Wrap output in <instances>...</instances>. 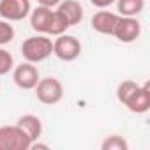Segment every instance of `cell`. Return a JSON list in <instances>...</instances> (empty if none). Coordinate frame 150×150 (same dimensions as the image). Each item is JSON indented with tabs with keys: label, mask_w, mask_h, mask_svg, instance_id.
<instances>
[{
	"label": "cell",
	"mask_w": 150,
	"mask_h": 150,
	"mask_svg": "<svg viewBox=\"0 0 150 150\" xmlns=\"http://www.w3.org/2000/svg\"><path fill=\"white\" fill-rule=\"evenodd\" d=\"M53 55V41L50 35L37 34L34 37H27L21 42V57L25 62L41 64Z\"/></svg>",
	"instance_id": "obj_1"
},
{
	"label": "cell",
	"mask_w": 150,
	"mask_h": 150,
	"mask_svg": "<svg viewBox=\"0 0 150 150\" xmlns=\"http://www.w3.org/2000/svg\"><path fill=\"white\" fill-rule=\"evenodd\" d=\"M34 90H35L37 101L42 103V104H46V106L58 104V103L64 99V85H62L60 80L55 78V76L41 78Z\"/></svg>",
	"instance_id": "obj_2"
},
{
	"label": "cell",
	"mask_w": 150,
	"mask_h": 150,
	"mask_svg": "<svg viewBox=\"0 0 150 150\" xmlns=\"http://www.w3.org/2000/svg\"><path fill=\"white\" fill-rule=\"evenodd\" d=\"M30 138L16 124L0 127V150H30Z\"/></svg>",
	"instance_id": "obj_3"
},
{
	"label": "cell",
	"mask_w": 150,
	"mask_h": 150,
	"mask_svg": "<svg viewBox=\"0 0 150 150\" xmlns=\"http://www.w3.org/2000/svg\"><path fill=\"white\" fill-rule=\"evenodd\" d=\"M53 55L62 62H74L81 55V42L78 37L60 34L53 41Z\"/></svg>",
	"instance_id": "obj_4"
},
{
	"label": "cell",
	"mask_w": 150,
	"mask_h": 150,
	"mask_svg": "<svg viewBox=\"0 0 150 150\" xmlns=\"http://www.w3.org/2000/svg\"><path fill=\"white\" fill-rule=\"evenodd\" d=\"M41 80L39 69L35 67V64L30 62H21L20 65L13 67V81L18 88L21 90H34L35 85Z\"/></svg>",
	"instance_id": "obj_5"
},
{
	"label": "cell",
	"mask_w": 150,
	"mask_h": 150,
	"mask_svg": "<svg viewBox=\"0 0 150 150\" xmlns=\"http://www.w3.org/2000/svg\"><path fill=\"white\" fill-rule=\"evenodd\" d=\"M139 35H141V23L138 21V18L136 16H120L118 14V21L115 25L113 37L117 41L124 42V44H131Z\"/></svg>",
	"instance_id": "obj_6"
},
{
	"label": "cell",
	"mask_w": 150,
	"mask_h": 150,
	"mask_svg": "<svg viewBox=\"0 0 150 150\" xmlns=\"http://www.w3.org/2000/svg\"><path fill=\"white\" fill-rule=\"evenodd\" d=\"M32 11L30 0H0V18L7 21H21Z\"/></svg>",
	"instance_id": "obj_7"
},
{
	"label": "cell",
	"mask_w": 150,
	"mask_h": 150,
	"mask_svg": "<svg viewBox=\"0 0 150 150\" xmlns=\"http://www.w3.org/2000/svg\"><path fill=\"white\" fill-rule=\"evenodd\" d=\"M124 106L136 115H143L150 110V87L148 83L145 85H138V88L127 97V101L124 103Z\"/></svg>",
	"instance_id": "obj_8"
},
{
	"label": "cell",
	"mask_w": 150,
	"mask_h": 150,
	"mask_svg": "<svg viewBox=\"0 0 150 150\" xmlns=\"http://www.w3.org/2000/svg\"><path fill=\"white\" fill-rule=\"evenodd\" d=\"M117 21H118V14H117V13H111V11L101 9V11H97V13L92 16L90 25H92V28H94L97 34H103V35H113V30H115Z\"/></svg>",
	"instance_id": "obj_9"
},
{
	"label": "cell",
	"mask_w": 150,
	"mask_h": 150,
	"mask_svg": "<svg viewBox=\"0 0 150 150\" xmlns=\"http://www.w3.org/2000/svg\"><path fill=\"white\" fill-rule=\"evenodd\" d=\"M69 23V27H74L81 23L83 16H85V9L80 4V0H62V2L55 7Z\"/></svg>",
	"instance_id": "obj_10"
},
{
	"label": "cell",
	"mask_w": 150,
	"mask_h": 150,
	"mask_svg": "<svg viewBox=\"0 0 150 150\" xmlns=\"http://www.w3.org/2000/svg\"><path fill=\"white\" fill-rule=\"evenodd\" d=\"M51 13H53V9L44 7V6H37L35 9H32L30 14H28L32 30L37 32V34H44V35H48L50 23H51Z\"/></svg>",
	"instance_id": "obj_11"
},
{
	"label": "cell",
	"mask_w": 150,
	"mask_h": 150,
	"mask_svg": "<svg viewBox=\"0 0 150 150\" xmlns=\"http://www.w3.org/2000/svg\"><path fill=\"white\" fill-rule=\"evenodd\" d=\"M16 125L23 129V132L30 138V141H32V143L42 136V122H41V118H39L37 115L27 113V115H23V117H20V118H18Z\"/></svg>",
	"instance_id": "obj_12"
},
{
	"label": "cell",
	"mask_w": 150,
	"mask_h": 150,
	"mask_svg": "<svg viewBox=\"0 0 150 150\" xmlns=\"http://www.w3.org/2000/svg\"><path fill=\"white\" fill-rule=\"evenodd\" d=\"M115 6L120 16H138L145 9V0H117Z\"/></svg>",
	"instance_id": "obj_13"
},
{
	"label": "cell",
	"mask_w": 150,
	"mask_h": 150,
	"mask_svg": "<svg viewBox=\"0 0 150 150\" xmlns=\"http://www.w3.org/2000/svg\"><path fill=\"white\" fill-rule=\"evenodd\" d=\"M67 28H69V23H67V20L57 11V9H53V13H51V23H50V30H48V35H60V34H65L67 32Z\"/></svg>",
	"instance_id": "obj_14"
},
{
	"label": "cell",
	"mask_w": 150,
	"mask_h": 150,
	"mask_svg": "<svg viewBox=\"0 0 150 150\" xmlns=\"http://www.w3.org/2000/svg\"><path fill=\"white\" fill-rule=\"evenodd\" d=\"M103 150H129V143L124 136L120 134H111L101 143Z\"/></svg>",
	"instance_id": "obj_15"
},
{
	"label": "cell",
	"mask_w": 150,
	"mask_h": 150,
	"mask_svg": "<svg viewBox=\"0 0 150 150\" xmlns=\"http://www.w3.org/2000/svg\"><path fill=\"white\" fill-rule=\"evenodd\" d=\"M138 88V83L134 81V80H124L122 83H118V87H117V99H118V103H125L127 101V97L134 92Z\"/></svg>",
	"instance_id": "obj_16"
},
{
	"label": "cell",
	"mask_w": 150,
	"mask_h": 150,
	"mask_svg": "<svg viewBox=\"0 0 150 150\" xmlns=\"http://www.w3.org/2000/svg\"><path fill=\"white\" fill-rule=\"evenodd\" d=\"M16 35L14 27L11 25V21L7 20H0V46H6L9 44Z\"/></svg>",
	"instance_id": "obj_17"
},
{
	"label": "cell",
	"mask_w": 150,
	"mask_h": 150,
	"mask_svg": "<svg viewBox=\"0 0 150 150\" xmlns=\"http://www.w3.org/2000/svg\"><path fill=\"white\" fill-rule=\"evenodd\" d=\"M14 67V58L13 55L4 48L0 46V76H6V74H9Z\"/></svg>",
	"instance_id": "obj_18"
},
{
	"label": "cell",
	"mask_w": 150,
	"mask_h": 150,
	"mask_svg": "<svg viewBox=\"0 0 150 150\" xmlns=\"http://www.w3.org/2000/svg\"><path fill=\"white\" fill-rule=\"evenodd\" d=\"M117 0H90V4L97 9H108L110 6H113Z\"/></svg>",
	"instance_id": "obj_19"
},
{
	"label": "cell",
	"mask_w": 150,
	"mask_h": 150,
	"mask_svg": "<svg viewBox=\"0 0 150 150\" xmlns=\"http://www.w3.org/2000/svg\"><path fill=\"white\" fill-rule=\"evenodd\" d=\"M62 0H37L39 6H44V7H50V9H55Z\"/></svg>",
	"instance_id": "obj_20"
}]
</instances>
